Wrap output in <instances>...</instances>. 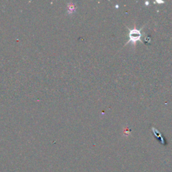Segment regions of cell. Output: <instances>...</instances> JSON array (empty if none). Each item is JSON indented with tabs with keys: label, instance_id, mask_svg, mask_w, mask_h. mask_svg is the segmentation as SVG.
<instances>
[{
	"label": "cell",
	"instance_id": "obj_1",
	"mask_svg": "<svg viewBox=\"0 0 172 172\" xmlns=\"http://www.w3.org/2000/svg\"><path fill=\"white\" fill-rule=\"evenodd\" d=\"M143 29V28L140 30H137V29H133L130 30L129 29V40L128 41V43L129 42H133L134 45H135L136 42L138 41V40H140L141 41V37H142V34L140 30Z\"/></svg>",
	"mask_w": 172,
	"mask_h": 172
},
{
	"label": "cell",
	"instance_id": "obj_2",
	"mask_svg": "<svg viewBox=\"0 0 172 172\" xmlns=\"http://www.w3.org/2000/svg\"><path fill=\"white\" fill-rule=\"evenodd\" d=\"M67 10L69 13H73V12L76 10V5L73 4H71L70 5H68Z\"/></svg>",
	"mask_w": 172,
	"mask_h": 172
}]
</instances>
